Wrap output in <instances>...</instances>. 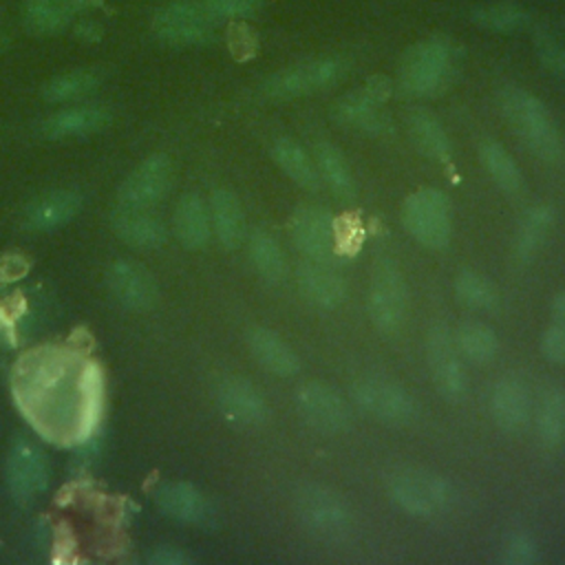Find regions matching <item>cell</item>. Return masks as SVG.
<instances>
[{
    "instance_id": "6da1fadb",
    "label": "cell",
    "mask_w": 565,
    "mask_h": 565,
    "mask_svg": "<svg viewBox=\"0 0 565 565\" xmlns=\"http://www.w3.org/2000/svg\"><path fill=\"white\" fill-rule=\"evenodd\" d=\"M15 399L44 437L84 441L102 415V373L66 351H33L15 366Z\"/></svg>"
},
{
    "instance_id": "7a4b0ae2",
    "label": "cell",
    "mask_w": 565,
    "mask_h": 565,
    "mask_svg": "<svg viewBox=\"0 0 565 565\" xmlns=\"http://www.w3.org/2000/svg\"><path fill=\"white\" fill-rule=\"evenodd\" d=\"M499 108L510 130L541 161L554 163L563 157V137L545 104L523 86H503Z\"/></svg>"
},
{
    "instance_id": "3957f363",
    "label": "cell",
    "mask_w": 565,
    "mask_h": 565,
    "mask_svg": "<svg viewBox=\"0 0 565 565\" xmlns=\"http://www.w3.org/2000/svg\"><path fill=\"white\" fill-rule=\"evenodd\" d=\"M459 73V51L441 35L413 44L399 62V88L411 97H435Z\"/></svg>"
},
{
    "instance_id": "277c9868",
    "label": "cell",
    "mask_w": 565,
    "mask_h": 565,
    "mask_svg": "<svg viewBox=\"0 0 565 565\" xmlns=\"http://www.w3.org/2000/svg\"><path fill=\"white\" fill-rule=\"evenodd\" d=\"M388 499L406 514L430 519L441 514L452 497L450 483L435 470L417 463H399L384 479Z\"/></svg>"
},
{
    "instance_id": "5b68a950",
    "label": "cell",
    "mask_w": 565,
    "mask_h": 565,
    "mask_svg": "<svg viewBox=\"0 0 565 565\" xmlns=\"http://www.w3.org/2000/svg\"><path fill=\"white\" fill-rule=\"evenodd\" d=\"M402 225L422 247L439 252L452 238V205L446 192L419 188L402 203Z\"/></svg>"
},
{
    "instance_id": "8992f818",
    "label": "cell",
    "mask_w": 565,
    "mask_h": 565,
    "mask_svg": "<svg viewBox=\"0 0 565 565\" xmlns=\"http://www.w3.org/2000/svg\"><path fill=\"white\" fill-rule=\"evenodd\" d=\"M349 71V62L338 55H324L302 60L269 75L263 84V93L274 99H296L320 93L338 84Z\"/></svg>"
},
{
    "instance_id": "52a82bcc",
    "label": "cell",
    "mask_w": 565,
    "mask_h": 565,
    "mask_svg": "<svg viewBox=\"0 0 565 565\" xmlns=\"http://www.w3.org/2000/svg\"><path fill=\"white\" fill-rule=\"evenodd\" d=\"M366 309L373 327L384 335H397L406 324V313H408L406 282L399 267L388 258L377 260L373 267Z\"/></svg>"
},
{
    "instance_id": "ba28073f",
    "label": "cell",
    "mask_w": 565,
    "mask_h": 565,
    "mask_svg": "<svg viewBox=\"0 0 565 565\" xmlns=\"http://www.w3.org/2000/svg\"><path fill=\"white\" fill-rule=\"evenodd\" d=\"M351 397L362 413L388 426H406L417 417L415 397L386 375L358 377L351 384Z\"/></svg>"
},
{
    "instance_id": "9c48e42d",
    "label": "cell",
    "mask_w": 565,
    "mask_h": 565,
    "mask_svg": "<svg viewBox=\"0 0 565 565\" xmlns=\"http://www.w3.org/2000/svg\"><path fill=\"white\" fill-rule=\"evenodd\" d=\"M291 508L300 523L318 534H342L353 521L351 505L333 488L302 481L291 492Z\"/></svg>"
},
{
    "instance_id": "30bf717a",
    "label": "cell",
    "mask_w": 565,
    "mask_h": 565,
    "mask_svg": "<svg viewBox=\"0 0 565 565\" xmlns=\"http://www.w3.org/2000/svg\"><path fill=\"white\" fill-rule=\"evenodd\" d=\"M391 90H393V84L386 75L369 77L364 86L342 95L333 104L335 121L358 132L382 135L388 128V117L382 106L391 97Z\"/></svg>"
},
{
    "instance_id": "8fae6325",
    "label": "cell",
    "mask_w": 565,
    "mask_h": 565,
    "mask_svg": "<svg viewBox=\"0 0 565 565\" xmlns=\"http://www.w3.org/2000/svg\"><path fill=\"white\" fill-rule=\"evenodd\" d=\"M218 20L205 9L203 0H174L152 18V31L168 44H199L212 38Z\"/></svg>"
},
{
    "instance_id": "7c38bea8",
    "label": "cell",
    "mask_w": 565,
    "mask_h": 565,
    "mask_svg": "<svg viewBox=\"0 0 565 565\" xmlns=\"http://www.w3.org/2000/svg\"><path fill=\"white\" fill-rule=\"evenodd\" d=\"M426 360L439 395L448 402H461L468 393V375L452 331L444 322H435L426 333Z\"/></svg>"
},
{
    "instance_id": "4fadbf2b",
    "label": "cell",
    "mask_w": 565,
    "mask_h": 565,
    "mask_svg": "<svg viewBox=\"0 0 565 565\" xmlns=\"http://www.w3.org/2000/svg\"><path fill=\"white\" fill-rule=\"evenodd\" d=\"M294 404L302 422L318 433L338 435L351 426V408L347 399L327 382L311 380L300 384Z\"/></svg>"
},
{
    "instance_id": "5bb4252c",
    "label": "cell",
    "mask_w": 565,
    "mask_h": 565,
    "mask_svg": "<svg viewBox=\"0 0 565 565\" xmlns=\"http://www.w3.org/2000/svg\"><path fill=\"white\" fill-rule=\"evenodd\" d=\"M289 234L296 247L309 260L333 265L338 256V241L335 218L329 214V210L311 203L298 205L289 216Z\"/></svg>"
},
{
    "instance_id": "9a60e30c",
    "label": "cell",
    "mask_w": 565,
    "mask_h": 565,
    "mask_svg": "<svg viewBox=\"0 0 565 565\" xmlns=\"http://www.w3.org/2000/svg\"><path fill=\"white\" fill-rule=\"evenodd\" d=\"M7 481L15 501L29 503L49 483V468L42 450L29 439H15L7 459Z\"/></svg>"
},
{
    "instance_id": "2e32d148",
    "label": "cell",
    "mask_w": 565,
    "mask_h": 565,
    "mask_svg": "<svg viewBox=\"0 0 565 565\" xmlns=\"http://www.w3.org/2000/svg\"><path fill=\"white\" fill-rule=\"evenodd\" d=\"M532 408L530 384L521 375L508 373L497 380L490 393V415L503 433L523 430L530 424Z\"/></svg>"
},
{
    "instance_id": "e0dca14e",
    "label": "cell",
    "mask_w": 565,
    "mask_h": 565,
    "mask_svg": "<svg viewBox=\"0 0 565 565\" xmlns=\"http://www.w3.org/2000/svg\"><path fill=\"white\" fill-rule=\"evenodd\" d=\"M172 183V161L168 154H150L124 181L119 196L128 207H148L159 203Z\"/></svg>"
},
{
    "instance_id": "ac0fdd59",
    "label": "cell",
    "mask_w": 565,
    "mask_h": 565,
    "mask_svg": "<svg viewBox=\"0 0 565 565\" xmlns=\"http://www.w3.org/2000/svg\"><path fill=\"white\" fill-rule=\"evenodd\" d=\"M216 402L227 419L241 426H260L267 422L269 411L260 391L241 375H225L216 382Z\"/></svg>"
},
{
    "instance_id": "d6986e66",
    "label": "cell",
    "mask_w": 565,
    "mask_h": 565,
    "mask_svg": "<svg viewBox=\"0 0 565 565\" xmlns=\"http://www.w3.org/2000/svg\"><path fill=\"white\" fill-rule=\"evenodd\" d=\"M113 296L135 311H146L157 302V285L148 269L132 260H117L106 274Z\"/></svg>"
},
{
    "instance_id": "ffe728a7",
    "label": "cell",
    "mask_w": 565,
    "mask_h": 565,
    "mask_svg": "<svg viewBox=\"0 0 565 565\" xmlns=\"http://www.w3.org/2000/svg\"><path fill=\"white\" fill-rule=\"evenodd\" d=\"M296 285L300 294L320 309H335L347 298V280L329 263L307 258L296 269Z\"/></svg>"
},
{
    "instance_id": "44dd1931",
    "label": "cell",
    "mask_w": 565,
    "mask_h": 565,
    "mask_svg": "<svg viewBox=\"0 0 565 565\" xmlns=\"http://www.w3.org/2000/svg\"><path fill=\"white\" fill-rule=\"evenodd\" d=\"M245 342L252 358L271 375L291 377L300 371V360L296 351L267 327H252L245 331Z\"/></svg>"
},
{
    "instance_id": "7402d4cb",
    "label": "cell",
    "mask_w": 565,
    "mask_h": 565,
    "mask_svg": "<svg viewBox=\"0 0 565 565\" xmlns=\"http://www.w3.org/2000/svg\"><path fill=\"white\" fill-rule=\"evenodd\" d=\"M157 505L166 516L181 523H205L210 516L207 499L199 488L185 481H170L157 488L154 492Z\"/></svg>"
},
{
    "instance_id": "603a6c76",
    "label": "cell",
    "mask_w": 565,
    "mask_h": 565,
    "mask_svg": "<svg viewBox=\"0 0 565 565\" xmlns=\"http://www.w3.org/2000/svg\"><path fill=\"white\" fill-rule=\"evenodd\" d=\"M210 221L218 243L225 249H236L247 236L241 201L230 190H214L210 196Z\"/></svg>"
},
{
    "instance_id": "cb8c5ba5",
    "label": "cell",
    "mask_w": 565,
    "mask_h": 565,
    "mask_svg": "<svg viewBox=\"0 0 565 565\" xmlns=\"http://www.w3.org/2000/svg\"><path fill=\"white\" fill-rule=\"evenodd\" d=\"M479 161L492 183L508 196H521L525 190V179L514 161V157L494 139H483L479 143Z\"/></svg>"
},
{
    "instance_id": "d4e9b609",
    "label": "cell",
    "mask_w": 565,
    "mask_h": 565,
    "mask_svg": "<svg viewBox=\"0 0 565 565\" xmlns=\"http://www.w3.org/2000/svg\"><path fill=\"white\" fill-rule=\"evenodd\" d=\"M408 135L415 148L430 161L448 163L452 159V143L441 121L428 110H413L406 119Z\"/></svg>"
},
{
    "instance_id": "484cf974",
    "label": "cell",
    "mask_w": 565,
    "mask_h": 565,
    "mask_svg": "<svg viewBox=\"0 0 565 565\" xmlns=\"http://www.w3.org/2000/svg\"><path fill=\"white\" fill-rule=\"evenodd\" d=\"M174 230L183 247L201 249L207 245L212 234L210 207L199 194H183L174 210Z\"/></svg>"
},
{
    "instance_id": "4316f807",
    "label": "cell",
    "mask_w": 565,
    "mask_h": 565,
    "mask_svg": "<svg viewBox=\"0 0 565 565\" xmlns=\"http://www.w3.org/2000/svg\"><path fill=\"white\" fill-rule=\"evenodd\" d=\"M534 430L543 448H556L565 435V388L550 384L534 408Z\"/></svg>"
},
{
    "instance_id": "83f0119b",
    "label": "cell",
    "mask_w": 565,
    "mask_h": 565,
    "mask_svg": "<svg viewBox=\"0 0 565 565\" xmlns=\"http://www.w3.org/2000/svg\"><path fill=\"white\" fill-rule=\"evenodd\" d=\"M113 227L115 234L132 245V247H159L166 241V227L159 218L146 214L141 207H128L124 205V210H119L113 216Z\"/></svg>"
},
{
    "instance_id": "f1b7e54d",
    "label": "cell",
    "mask_w": 565,
    "mask_h": 565,
    "mask_svg": "<svg viewBox=\"0 0 565 565\" xmlns=\"http://www.w3.org/2000/svg\"><path fill=\"white\" fill-rule=\"evenodd\" d=\"M79 210H82V196L77 192L57 190L35 201V205L29 207L24 223L29 230L49 232L68 223Z\"/></svg>"
},
{
    "instance_id": "f546056e",
    "label": "cell",
    "mask_w": 565,
    "mask_h": 565,
    "mask_svg": "<svg viewBox=\"0 0 565 565\" xmlns=\"http://www.w3.org/2000/svg\"><path fill=\"white\" fill-rule=\"evenodd\" d=\"M552 225H554L552 205L541 203V205L530 207L523 214V218L516 225L514 243H512V252H514L516 263H530L536 256V252L545 243Z\"/></svg>"
},
{
    "instance_id": "4dcf8cb0",
    "label": "cell",
    "mask_w": 565,
    "mask_h": 565,
    "mask_svg": "<svg viewBox=\"0 0 565 565\" xmlns=\"http://www.w3.org/2000/svg\"><path fill=\"white\" fill-rule=\"evenodd\" d=\"M271 157L278 163V168L302 190L318 192L320 190V174L316 168V161L305 152L300 143L294 139L280 137L271 146Z\"/></svg>"
},
{
    "instance_id": "1f68e13d",
    "label": "cell",
    "mask_w": 565,
    "mask_h": 565,
    "mask_svg": "<svg viewBox=\"0 0 565 565\" xmlns=\"http://www.w3.org/2000/svg\"><path fill=\"white\" fill-rule=\"evenodd\" d=\"M313 161L320 174V181L327 183V188L342 201H351L355 196V179L351 172V166L340 148H335L329 141L316 143Z\"/></svg>"
},
{
    "instance_id": "d6a6232c",
    "label": "cell",
    "mask_w": 565,
    "mask_h": 565,
    "mask_svg": "<svg viewBox=\"0 0 565 565\" xmlns=\"http://www.w3.org/2000/svg\"><path fill=\"white\" fill-rule=\"evenodd\" d=\"M110 115L104 108L86 106V108H66L55 115H51L42 124V135L49 139H64V137H77L88 135L95 130H102L108 126Z\"/></svg>"
},
{
    "instance_id": "836d02e7",
    "label": "cell",
    "mask_w": 565,
    "mask_h": 565,
    "mask_svg": "<svg viewBox=\"0 0 565 565\" xmlns=\"http://www.w3.org/2000/svg\"><path fill=\"white\" fill-rule=\"evenodd\" d=\"M247 252L258 276L271 285H278L287 276V258L274 234L265 227H256L247 236Z\"/></svg>"
},
{
    "instance_id": "e575fe53",
    "label": "cell",
    "mask_w": 565,
    "mask_h": 565,
    "mask_svg": "<svg viewBox=\"0 0 565 565\" xmlns=\"http://www.w3.org/2000/svg\"><path fill=\"white\" fill-rule=\"evenodd\" d=\"M452 340L459 355L472 364H488L497 358L499 351V338L494 329L481 320L459 322V327L452 331Z\"/></svg>"
},
{
    "instance_id": "d590c367",
    "label": "cell",
    "mask_w": 565,
    "mask_h": 565,
    "mask_svg": "<svg viewBox=\"0 0 565 565\" xmlns=\"http://www.w3.org/2000/svg\"><path fill=\"white\" fill-rule=\"evenodd\" d=\"M452 289H455V298L463 307L475 309V311H490L499 302V294H497L494 282L486 274H481L477 269L463 267L455 276Z\"/></svg>"
},
{
    "instance_id": "8d00e7d4",
    "label": "cell",
    "mask_w": 565,
    "mask_h": 565,
    "mask_svg": "<svg viewBox=\"0 0 565 565\" xmlns=\"http://www.w3.org/2000/svg\"><path fill=\"white\" fill-rule=\"evenodd\" d=\"M71 9L62 0H26L24 26L33 35H55L66 29Z\"/></svg>"
},
{
    "instance_id": "74e56055",
    "label": "cell",
    "mask_w": 565,
    "mask_h": 565,
    "mask_svg": "<svg viewBox=\"0 0 565 565\" xmlns=\"http://www.w3.org/2000/svg\"><path fill=\"white\" fill-rule=\"evenodd\" d=\"M472 22L481 29L494 31V33H510L527 24V13L512 4V2H497V4H483L472 9Z\"/></svg>"
},
{
    "instance_id": "f35d334b",
    "label": "cell",
    "mask_w": 565,
    "mask_h": 565,
    "mask_svg": "<svg viewBox=\"0 0 565 565\" xmlns=\"http://www.w3.org/2000/svg\"><path fill=\"white\" fill-rule=\"evenodd\" d=\"M99 77L93 71H71L53 77L51 82L44 84L42 95L46 102H71L77 99L90 90H95Z\"/></svg>"
},
{
    "instance_id": "ab89813d",
    "label": "cell",
    "mask_w": 565,
    "mask_h": 565,
    "mask_svg": "<svg viewBox=\"0 0 565 565\" xmlns=\"http://www.w3.org/2000/svg\"><path fill=\"white\" fill-rule=\"evenodd\" d=\"M541 558L536 539L530 532L514 530L501 543V561L505 565H532Z\"/></svg>"
},
{
    "instance_id": "60d3db41",
    "label": "cell",
    "mask_w": 565,
    "mask_h": 565,
    "mask_svg": "<svg viewBox=\"0 0 565 565\" xmlns=\"http://www.w3.org/2000/svg\"><path fill=\"white\" fill-rule=\"evenodd\" d=\"M536 55L541 64L547 68V73L556 77H565V44L552 38L550 33H536Z\"/></svg>"
},
{
    "instance_id": "b9f144b4",
    "label": "cell",
    "mask_w": 565,
    "mask_h": 565,
    "mask_svg": "<svg viewBox=\"0 0 565 565\" xmlns=\"http://www.w3.org/2000/svg\"><path fill=\"white\" fill-rule=\"evenodd\" d=\"M205 9L221 20H243L258 11V0H203Z\"/></svg>"
},
{
    "instance_id": "7bdbcfd3",
    "label": "cell",
    "mask_w": 565,
    "mask_h": 565,
    "mask_svg": "<svg viewBox=\"0 0 565 565\" xmlns=\"http://www.w3.org/2000/svg\"><path fill=\"white\" fill-rule=\"evenodd\" d=\"M227 46L236 60H249V57H254L258 42H256L254 31L247 24L234 20L227 29Z\"/></svg>"
},
{
    "instance_id": "ee69618b",
    "label": "cell",
    "mask_w": 565,
    "mask_h": 565,
    "mask_svg": "<svg viewBox=\"0 0 565 565\" xmlns=\"http://www.w3.org/2000/svg\"><path fill=\"white\" fill-rule=\"evenodd\" d=\"M541 353L552 364H565V327L552 322L541 335Z\"/></svg>"
},
{
    "instance_id": "f6af8a7d",
    "label": "cell",
    "mask_w": 565,
    "mask_h": 565,
    "mask_svg": "<svg viewBox=\"0 0 565 565\" xmlns=\"http://www.w3.org/2000/svg\"><path fill=\"white\" fill-rule=\"evenodd\" d=\"M192 558L179 550V547H172V545H161L157 547L150 556H148V563L150 565H185L190 563Z\"/></svg>"
},
{
    "instance_id": "bcb514c9",
    "label": "cell",
    "mask_w": 565,
    "mask_h": 565,
    "mask_svg": "<svg viewBox=\"0 0 565 565\" xmlns=\"http://www.w3.org/2000/svg\"><path fill=\"white\" fill-rule=\"evenodd\" d=\"M29 269V263L22 258V256H4L0 260V282H13L18 278H22Z\"/></svg>"
},
{
    "instance_id": "7dc6e473",
    "label": "cell",
    "mask_w": 565,
    "mask_h": 565,
    "mask_svg": "<svg viewBox=\"0 0 565 565\" xmlns=\"http://www.w3.org/2000/svg\"><path fill=\"white\" fill-rule=\"evenodd\" d=\"M550 313H552V322L565 327V289L558 291V294L552 298Z\"/></svg>"
},
{
    "instance_id": "c3c4849f",
    "label": "cell",
    "mask_w": 565,
    "mask_h": 565,
    "mask_svg": "<svg viewBox=\"0 0 565 565\" xmlns=\"http://www.w3.org/2000/svg\"><path fill=\"white\" fill-rule=\"evenodd\" d=\"M75 35H77L79 40H90V42H93V40H99L102 26L95 24V22H82V24H77Z\"/></svg>"
},
{
    "instance_id": "681fc988",
    "label": "cell",
    "mask_w": 565,
    "mask_h": 565,
    "mask_svg": "<svg viewBox=\"0 0 565 565\" xmlns=\"http://www.w3.org/2000/svg\"><path fill=\"white\" fill-rule=\"evenodd\" d=\"M68 9H95L102 4V0H62Z\"/></svg>"
}]
</instances>
